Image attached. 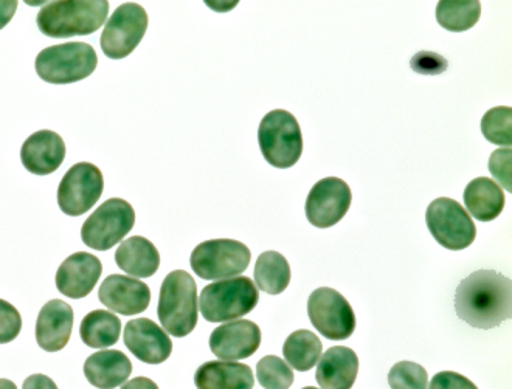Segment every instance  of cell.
<instances>
[{
	"instance_id": "1",
	"label": "cell",
	"mask_w": 512,
	"mask_h": 389,
	"mask_svg": "<svg viewBox=\"0 0 512 389\" xmlns=\"http://www.w3.org/2000/svg\"><path fill=\"white\" fill-rule=\"evenodd\" d=\"M455 310L458 318L472 328H497L511 320V278L495 270H477L458 286Z\"/></svg>"
},
{
	"instance_id": "2",
	"label": "cell",
	"mask_w": 512,
	"mask_h": 389,
	"mask_svg": "<svg viewBox=\"0 0 512 389\" xmlns=\"http://www.w3.org/2000/svg\"><path fill=\"white\" fill-rule=\"evenodd\" d=\"M109 14L106 0H61L39 11L36 24L42 35L63 39L92 35L100 30Z\"/></svg>"
},
{
	"instance_id": "3",
	"label": "cell",
	"mask_w": 512,
	"mask_h": 389,
	"mask_svg": "<svg viewBox=\"0 0 512 389\" xmlns=\"http://www.w3.org/2000/svg\"><path fill=\"white\" fill-rule=\"evenodd\" d=\"M198 314V287L193 276L184 270H174L160 289L157 315L162 328L173 337H187L198 324Z\"/></svg>"
},
{
	"instance_id": "4",
	"label": "cell",
	"mask_w": 512,
	"mask_h": 389,
	"mask_svg": "<svg viewBox=\"0 0 512 389\" xmlns=\"http://www.w3.org/2000/svg\"><path fill=\"white\" fill-rule=\"evenodd\" d=\"M258 301L260 293L252 279L238 276L204 287L199 298V307L205 320L210 323H224L250 314Z\"/></svg>"
},
{
	"instance_id": "5",
	"label": "cell",
	"mask_w": 512,
	"mask_h": 389,
	"mask_svg": "<svg viewBox=\"0 0 512 389\" xmlns=\"http://www.w3.org/2000/svg\"><path fill=\"white\" fill-rule=\"evenodd\" d=\"M94 47L86 42H66L42 50L36 58V73L50 84H73L86 80L97 69Z\"/></svg>"
},
{
	"instance_id": "6",
	"label": "cell",
	"mask_w": 512,
	"mask_h": 389,
	"mask_svg": "<svg viewBox=\"0 0 512 389\" xmlns=\"http://www.w3.org/2000/svg\"><path fill=\"white\" fill-rule=\"evenodd\" d=\"M258 143L266 162L278 169L291 168L303 154L300 124L291 112L283 109H275L263 118Z\"/></svg>"
},
{
	"instance_id": "7",
	"label": "cell",
	"mask_w": 512,
	"mask_h": 389,
	"mask_svg": "<svg viewBox=\"0 0 512 389\" xmlns=\"http://www.w3.org/2000/svg\"><path fill=\"white\" fill-rule=\"evenodd\" d=\"M249 247L233 239H213L194 248L191 253V269L199 278L207 281L230 279L246 272L250 264Z\"/></svg>"
},
{
	"instance_id": "8",
	"label": "cell",
	"mask_w": 512,
	"mask_h": 389,
	"mask_svg": "<svg viewBox=\"0 0 512 389\" xmlns=\"http://www.w3.org/2000/svg\"><path fill=\"white\" fill-rule=\"evenodd\" d=\"M135 224V211L123 199H109L87 217L81 228V239L87 247L108 252L122 242Z\"/></svg>"
},
{
	"instance_id": "9",
	"label": "cell",
	"mask_w": 512,
	"mask_h": 389,
	"mask_svg": "<svg viewBox=\"0 0 512 389\" xmlns=\"http://www.w3.org/2000/svg\"><path fill=\"white\" fill-rule=\"evenodd\" d=\"M427 227L438 244L447 250H464L477 238V227L457 200L440 197L427 208Z\"/></svg>"
},
{
	"instance_id": "10",
	"label": "cell",
	"mask_w": 512,
	"mask_h": 389,
	"mask_svg": "<svg viewBox=\"0 0 512 389\" xmlns=\"http://www.w3.org/2000/svg\"><path fill=\"white\" fill-rule=\"evenodd\" d=\"M308 315L314 326L328 340H346L356 329L353 307L342 293L320 287L308 300Z\"/></svg>"
},
{
	"instance_id": "11",
	"label": "cell",
	"mask_w": 512,
	"mask_h": 389,
	"mask_svg": "<svg viewBox=\"0 0 512 389\" xmlns=\"http://www.w3.org/2000/svg\"><path fill=\"white\" fill-rule=\"evenodd\" d=\"M148 14L139 4H123L112 13L101 35V50L111 59H125L142 42Z\"/></svg>"
},
{
	"instance_id": "12",
	"label": "cell",
	"mask_w": 512,
	"mask_h": 389,
	"mask_svg": "<svg viewBox=\"0 0 512 389\" xmlns=\"http://www.w3.org/2000/svg\"><path fill=\"white\" fill-rule=\"evenodd\" d=\"M103 190L104 179L100 169L92 163H77L59 183V208L67 216H83L94 208Z\"/></svg>"
},
{
	"instance_id": "13",
	"label": "cell",
	"mask_w": 512,
	"mask_h": 389,
	"mask_svg": "<svg viewBox=\"0 0 512 389\" xmlns=\"http://www.w3.org/2000/svg\"><path fill=\"white\" fill-rule=\"evenodd\" d=\"M351 188L337 177H326L312 186L306 199V217L315 228L339 224L351 207Z\"/></svg>"
},
{
	"instance_id": "14",
	"label": "cell",
	"mask_w": 512,
	"mask_h": 389,
	"mask_svg": "<svg viewBox=\"0 0 512 389\" xmlns=\"http://www.w3.org/2000/svg\"><path fill=\"white\" fill-rule=\"evenodd\" d=\"M261 329L253 321L235 320L212 332L210 349L221 360L249 359L261 345Z\"/></svg>"
},
{
	"instance_id": "15",
	"label": "cell",
	"mask_w": 512,
	"mask_h": 389,
	"mask_svg": "<svg viewBox=\"0 0 512 389\" xmlns=\"http://www.w3.org/2000/svg\"><path fill=\"white\" fill-rule=\"evenodd\" d=\"M125 345L140 362L160 365L170 359L173 341L167 332L148 318H137L126 323Z\"/></svg>"
},
{
	"instance_id": "16",
	"label": "cell",
	"mask_w": 512,
	"mask_h": 389,
	"mask_svg": "<svg viewBox=\"0 0 512 389\" xmlns=\"http://www.w3.org/2000/svg\"><path fill=\"white\" fill-rule=\"evenodd\" d=\"M98 298L112 312L131 317L148 309L151 303V290L139 279L111 275L101 284Z\"/></svg>"
},
{
	"instance_id": "17",
	"label": "cell",
	"mask_w": 512,
	"mask_h": 389,
	"mask_svg": "<svg viewBox=\"0 0 512 389\" xmlns=\"http://www.w3.org/2000/svg\"><path fill=\"white\" fill-rule=\"evenodd\" d=\"M103 266L97 256L78 252L69 256L56 272V289L72 300L87 297L97 286Z\"/></svg>"
},
{
	"instance_id": "18",
	"label": "cell",
	"mask_w": 512,
	"mask_h": 389,
	"mask_svg": "<svg viewBox=\"0 0 512 389\" xmlns=\"http://www.w3.org/2000/svg\"><path fill=\"white\" fill-rule=\"evenodd\" d=\"M66 159V145L61 135L53 131H38L25 140L21 162L28 173L49 176L56 173Z\"/></svg>"
},
{
	"instance_id": "19",
	"label": "cell",
	"mask_w": 512,
	"mask_h": 389,
	"mask_svg": "<svg viewBox=\"0 0 512 389\" xmlns=\"http://www.w3.org/2000/svg\"><path fill=\"white\" fill-rule=\"evenodd\" d=\"M73 328V310L63 300H52L42 307L36 321L39 348L58 352L66 348Z\"/></svg>"
},
{
	"instance_id": "20",
	"label": "cell",
	"mask_w": 512,
	"mask_h": 389,
	"mask_svg": "<svg viewBox=\"0 0 512 389\" xmlns=\"http://www.w3.org/2000/svg\"><path fill=\"white\" fill-rule=\"evenodd\" d=\"M359 372V359L345 346L329 348L317 365L315 379L322 389H351Z\"/></svg>"
},
{
	"instance_id": "21",
	"label": "cell",
	"mask_w": 512,
	"mask_h": 389,
	"mask_svg": "<svg viewBox=\"0 0 512 389\" xmlns=\"http://www.w3.org/2000/svg\"><path fill=\"white\" fill-rule=\"evenodd\" d=\"M131 372V360L120 351L95 352L84 363L87 382L98 389H115L125 385Z\"/></svg>"
},
{
	"instance_id": "22",
	"label": "cell",
	"mask_w": 512,
	"mask_h": 389,
	"mask_svg": "<svg viewBox=\"0 0 512 389\" xmlns=\"http://www.w3.org/2000/svg\"><path fill=\"white\" fill-rule=\"evenodd\" d=\"M198 389H253L255 377L250 366L236 362H207L196 371Z\"/></svg>"
},
{
	"instance_id": "23",
	"label": "cell",
	"mask_w": 512,
	"mask_h": 389,
	"mask_svg": "<svg viewBox=\"0 0 512 389\" xmlns=\"http://www.w3.org/2000/svg\"><path fill=\"white\" fill-rule=\"evenodd\" d=\"M117 266L134 276V278H149L156 275L160 266V255L156 245L142 236H132L117 248L115 253Z\"/></svg>"
},
{
	"instance_id": "24",
	"label": "cell",
	"mask_w": 512,
	"mask_h": 389,
	"mask_svg": "<svg viewBox=\"0 0 512 389\" xmlns=\"http://www.w3.org/2000/svg\"><path fill=\"white\" fill-rule=\"evenodd\" d=\"M505 202L502 186L486 177L472 180L464 190V204L468 214L480 222L497 219L505 208Z\"/></svg>"
},
{
	"instance_id": "25",
	"label": "cell",
	"mask_w": 512,
	"mask_h": 389,
	"mask_svg": "<svg viewBox=\"0 0 512 389\" xmlns=\"http://www.w3.org/2000/svg\"><path fill=\"white\" fill-rule=\"evenodd\" d=\"M122 334V321L108 310H94L81 321L80 337L92 349L111 348Z\"/></svg>"
},
{
	"instance_id": "26",
	"label": "cell",
	"mask_w": 512,
	"mask_h": 389,
	"mask_svg": "<svg viewBox=\"0 0 512 389\" xmlns=\"http://www.w3.org/2000/svg\"><path fill=\"white\" fill-rule=\"evenodd\" d=\"M256 286L269 295H280L291 283V266L288 259L278 252L261 253L256 259Z\"/></svg>"
},
{
	"instance_id": "27",
	"label": "cell",
	"mask_w": 512,
	"mask_h": 389,
	"mask_svg": "<svg viewBox=\"0 0 512 389\" xmlns=\"http://www.w3.org/2000/svg\"><path fill=\"white\" fill-rule=\"evenodd\" d=\"M322 351V341L314 332L306 329L292 332L283 346L284 359L298 372L314 368L322 357Z\"/></svg>"
},
{
	"instance_id": "28",
	"label": "cell",
	"mask_w": 512,
	"mask_h": 389,
	"mask_svg": "<svg viewBox=\"0 0 512 389\" xmlns=\"http://www.w3.org/2000/svg\"><path fill=\"white\" fill-rule=\"evenodd\" d=\"M481 4L478 0H443L436 7V21L446 30L461 33L468 31L480 19Z\"/></svg>"
},
{
	"instance_id": "29",
	"label": "cell",
	"mask_w": 512,
	"mask_h": 389,
	"mask_svg": "<svg viewBox=\"0 0 512 389\" xmlns=\"http://www.w3.org/2000/svg\"><path fill=\"white\" fill-rule=\"evenodd\" d=\"M481 132L488 142L511 148L512 145V109L508 106L492 107L481 118Z\"/></svg>"
},
{
	"instance_id": "30",
	"label": "cell",
	"mask_w": 512,
	"mask_h": 389,
	"mask_svg": "<svg viewBox=\"0 0 512 389\" xmlns=\"http://www.w3.org/2000/svg\"><path fill=\"white\" fill-rule=\"evenodd\" d=\"M256 377L264 389H289L294 383V372L277 355H267L258 362Z\"/></svg>"
},
{
	"instance_id": "31",
	"label": "cell",
	"mask_w": 512,
	"mask_h": 389,
	"mask_svg": "<svg viewBox=\"0 0 512 389\" xmlns=\"http://www.w3.org/2000/svg\"><path fill=\"white\" fill-rule=\"evenodd\" d=\"M388 385L391 389H427L429 376L418 363L399 362L388 374Z\"/></svg>"
},
{
	"instance_id": "32",
	"label": "cell",
	"mask_w": 512,
	"mask_h": 389,
	"mask_svg": "<svg viewBox=\"0 0 512 389\" xmlns=\"http://www.w3.org/2000/svg\"><path fill=\"white\" fill-rule=\"evenodd\" d=\"M22 318L13 304L0 300V345H7L21 334Z\"/></svg>"
},
{
	"instance_id": "33",
	"label": "cell",
	"mask_w": 512,
	"mask_h": 389,
	"mask_svg": "<svg viewBox=\"0 0 512 389\" xmlns=\"http://www.w3.org/2000/svg\"><path fill=\"white\" fill-rule=\"evenodd\" d=\"M511 157V148H505L492 152L491 159H489V171L499 182V186H503L509 193L512 191Z\"/></svg>"
},
{
	"instance_id": "34",
	"label": "cell",
	"mask_w": 512,
	"mask_h": 389,
	"mask_svg": "<svg viewBox=\"0 0 512 389\" xmlns=\"http://www.w3.org/2000/svg\"><path fill=\"white\" fill-rule=\"evenodd\" d=\"M410 66L419 75L435 76L446 72L449 62L443 56L438 55V53L419 52L413 56Z\"/></svg>"
},
{
	"instance_id": "35",
	"label": "cell",
	"mask_w": 512,
	"mask_h": 389,
	"mask_svg": "<svg viewBox=\"0 0 512 389\" xmlns=\"http://www.w3.org/2000/svg\"><path fill=\"white\" fill-rule=\"evenodd\" d=\"M427 389H478L475 383H472L468 377L461 376L458 372L443 371L438 372L433 377L430 386Z\"/></svg>"
},
{
	"instance_id": "36",
	"label": "cell",
	"mask_w": 512,
	"mask_h": 389,
	"mask_svg": "<svg viewBox=\"0 0 512 389\" xmlns=\"http://www.w3.org/2000/svg\"><path fill=\"white\" fill-rule=\"evenodd\" d=\"M22 389H58L56 383L44 374H33L24 382Z\"/></svg>"
},
{
	"instance_id": "37",
	"label": "cell",
	"mask_w": 512,
	"mask_h": 389,
	"mask_svg": "<svg viewBox=\"0 0 512 389\" xmlns=\"http://www.w3.org/2000/svg\"><path fill=\"white\" fill-rule=\"evenodd\" d=\"M18 10L16 0H0V30H4Z\"/></svg>"
},
{
	"instance_id": "38",
	"label": "cell",
	"mask_w": 512,
	"mask_h": 389,
	"mask_svg": "<svg viewBox=\"0 0 512 389\" xmlns=\"http://www.w3.org/2000/svg\"><path fill=\"white\" fill-rule=\"evenodd\" d=\"M122 389H159V386L153 380L146 379V377H135V379L125 383Z\"/></svg>"
},
{
	"instance_id": "39",
	"label": "cell",
	"mask_w": 512,
	"mask_h": 389,
	"mask_svg": "<svg viewBox=\"0 0 512 389\" xmlns=\"http://www.w3.org/2000/svg\"><path fill=\"white\" fill-rule=\"evenodd\" d=\"M0 389H18L11 380L0 379Z\"/></svg>"
},
{
	"instance_id": "40",
	"label": "cell",
	"mask_w": 512,
	"mask_h": 389,
	"mask_svg": "<svg viewBox=\"0 0 512 389\" xmlns=\"http://www.w3.org/2000/svg\"><path fill=\"white\" fill-rule=\"evenodd\" d=\"M303 389H319V388H314V386H306V388H303Z\"/></svg>"
}]
</instances>
